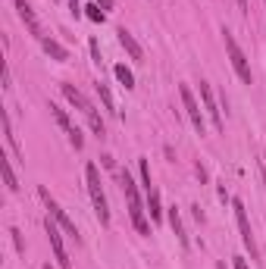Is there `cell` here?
<instances>
[{
  "label": "cell",
  "mask_w": 266,
  "mask_h": 269,
  "mask_svg": "<svg viewBox=\"0 0 266 269\" xmlns=\"http://www.w3.org/2000/svg\"><path fill=\"white\" fill-rule=\"evenodd\" d=\"M179 94H182V103H185V110H188V119L194 122V128L204 135V128H207V113L201 110V103L194 100V91L188 85H179Z\"/></svg>",
  "instance_id": "cell-6"
},
{
  "label": "cell",
  "mask_w": 266,
  "mask_h": 269,
  "mask_svg": "<svg viewBox=\"0 0 266 269\" xmlns=\"http://www.w3.org/2000/svg\"><path fill=\"white\" fill-rule=\"evenodd\" d=\"M38 194H41V201H44V207H47V216H53L56 222H60V229L66 232V235H69V238H75V244H78V241H82V235H78V229H75V222H72V219H69V216H66V210H63L60 204H56V201H53V197H50V191H47V188H44V185H41V188H38Z\"/></svg>",
  "instance_id": "cell-3"
},
{
  "label": "cell",
  "mask_w": 266,
  "mask_h": 269,
  "mask_svg": "<svg viewBox=\"0 0 266 269\" xmlns=\"http://www.w3.org/2000/svg\"><path fill=\"white\" fill-rule=\"evenodd\" d=\"M85 182H88V194H91V201H94V213L100 219V226H110L107 194H103V188H100V172H97L94 163H88V166H85Z\"/></svg>",
  "instance_id": "cell-1"
},
{
  "label": "cell",
  "mask_w": 266,
  "mask_h": 269,
  "mask_svg": "<svg viewBox=\"0 0 266 269\" xmlns=\"http://www.w3.org/2000/svg\"><path fill=\"white\" fill-rule=\"evenodd\" d=\"M97 6L103 9V13H107V9H113V0H97Z\"/></svg>",
  "instance_id": "cell-25"
},
{
  "label": "cell",
  "mask_w": 266,
  "mask_h": 269,
  "mask_svg": "<svg viewBox=\"0 0 266 269\" xmlns=\"http://www.w3.org/2000/svg\"><path fill=\"white\" fill-rule=\"evenodd\" d=\"M85 16H88L91 22H103V16H107V13H103L97 3H88V6H85Z\"/></svg>",
  "instance_id": "cell-20"
},
{
  "label": "cell",
  "mask_w": 266,
  "mask_h": 269,
  "mask_svg": "<svg viewBox=\"0 0 266 269\" xmlns=\"http://www.w3.org/2000/svg\"><path fill=\"white\" fill-rule=\"evenodd\" d=\"M16 9H19V19L28 25V31H31V34H38V38H44V34H41V25H38V19H34L31 6H28V0H16Z\"/></svg>",
  "instance_id": "cell-11"
},
{
  "label": "cell",
  "mask_w": 266,
  "mask_h": 269,
  "mask_svg": "<svg viewBox=\"0 0 266 269\" xmlns=\"http://www.w3.org/2000/svg\"><path fill=\"white\" fill-rule=\"evenodd\" d=\"M223 41H226V53H229V60H232V69H235V75L245 81V85H251V63H248V56H245V50L238 47V41H235V34L229 31V28H223Z\"/></svg>",
  "instance_id": "cell-2"
},
{
  "label": "cell",
  "mask_w": 266,
  "mask_h": 269,
  "mask_svg": "<svg viewBox=\"0 0 266 269\" xmlns=\"http://www.w3.org/2000/svg\"><path fill=\"white\" fill-rule=\"evenodd\" d=\"M44 269H50V263H44Z\"/></svg>",
  "instance_id": "cell-27"
},
{
  "label": "cell",
  "mask_w": 266,
  "mask_h": 269,
  "mask_svg": "<svg viewBox=\"0 0 266 269\" xmlns=\"http://www.w3.org/2000/svg\"><path fill=\"white\" fill-rule=\"evenodd\" d=\"M50 113H53L56 125H60L66 135H69V132H72V128H75V125H72V119H69V113H66V110H60V107H56V103H50Z\"/></svg>",
  "instance_id": "cell-18"
},
{
  "label": "cell",
  "mask_w": 266,
  "mask_h": 269,
  "mask_svg": "<svg viewBox=\"0 0 266 269\" xmlns=\"http://www.w3.org/2000/svg\"><path fill=\"white\" fill-rule=\"evenodd\" d=\"M201 100H204V113H207V119L213 122L216 132H223L226 122H223V113H219V107H216V97H213L210 81H201Z\"/></svg>",
  "instance_id": "cell-7"
},
{
  "label": "cell",
  "mask_w": 266,
  "mask_h": 269,
  "mask_svg": "<svg viewBox=\"0 0 266 269\" xmlns=\"http://www.w3.org/2000/svg\"><path fill=\"white\" fill-rule=\"evenodd\" d=\"M238 9H241V13H248V0H238Z\"/></svg>",
  "instance_id": "cell-26"
},
{
  "label": "cell",
  "mask_w": 266,
  "mask_h": 269,
  "mask_svg": "<svg viewBox=\"0 0 266 269\" xmlns=\"http://www.w3.org/2000/svg\"><path fill=\"white\" fill-rule=\"evenodd\" d=\"M41 47H44V53H47V56H53L56 63H66V60H69V50L63 47L60 41H53V38H47V34H44V38H41Z\"/></svg>",
  "instance_id": "cell-13"
},
{
  "label": "cell",
  "mask_w": 266,
  "mask_h": 269,
  "mask_svg": "<svg viewBox=\"0 0 266 269\" xmlns=\"http://www.w3.org/2000/svg\"><path fill=\"white\" fill-rule=\"evenodd\" d=\"M166 219H169V226H172V232H176V238L182 241V248H188V232H185V226H182V216H179V210H176V207H169V213H166Z\"/></svg>",
  "instance_id": "cell-14"
},
{
  "label": "cell",
  "mask_w": 266,
  "mask_h": 269,
  "mask_svg": "<svg viewBox=\"0 0 266 269\" xmlns=\"http://www.w3.org/2000/svg\"><path fill=\"white\" fill-rule=\"evenodd\" d=\"M113 75L119 78V85H122L125 91H132V88H135V75H132V69H129V66L116 63V66H113Z\"/></svg>",
  "instance_id": "cell-16"
},
{
  "label": "cell",
  "mask_w": 266,
  "mask_h": 269,
  "mask_svg": "<svg viewBox=\"0 0 266 269\" xmlns=\"http://www.w3.org/2000/svg\"><path fill=\"white\" fill-rule=\"evenodd\" d=\"M60 91H63V97H66L69 103H72V107H78L85 116H94V113H97V110H94V103H91V100H88V97H85L78 88H72V85H66V81H63V85H60Z\"/></svg>",
  "instance_id": "cell-9"
},
{
  "label": "cell",
  "mask_w": 266,
  "mask_h": 269,
  "mask_svg": "<svg viewBox=\"0 0 266 269\" xmlns=\"http://www.w3.org/2000/svg\"><path fill=\"white\" fill-rule=\"evenodd\" d=\"M94 88H97V94H100V100H103V107H107L110 113H116V103H113V94H110V88L103 85V81H97Z\"/></svg>",
  "instance_id": "cell-19"
},
{
  "label": "cell",
  "mask_w": 266,
  "mask_h": 269,
  "mask_svg": "<svg viewBox=\"0 0 266 269\" xmlns=\"http://www.w3.org/2000/svg\"><path fill=\"white\" fill-rule=\"evenodd\" d=\"M44 229H47V238H50V248H53V257H56V263H60V269H72V260H69V254L63 248L60 222H56L53 216H47V219H44Z\"/></svg>",
  "instance_id": "cell-5"
},
{
  "label": "cell",
  "mask_w": 266,
  "mask_h": 269,
  "mask_svg": "<svg viewBox=\"0 0 266 269\" xmlns=\"http://www.w3.org/2000/svg\"><path fill=\"white\" fill-rule=\"evenodd\" d=\"M0 169H3V182H6V188H9V191H19V179H16V172H13V163H9L6 157H0Z\"/></svg>",
  "instance_id": "cell-17"
},
{
  "label": "cell",
  "mask_w": 266,
  "mask_h": 269,
  "mask_svg": "<svg viewBox=\"0 0 266 269\" xmlns=\"http://www.w3.org/2000/svg\"><path fill=\"white\" fill-rule=\"evenodd\" d=\"M129 216L138 235H150V222H147V210L141 204V197H129Z\"/></svg>",
  "instance_id": "cell-8"
},
{
  "label": "cell",
  "mask_w": 266,
  "mask_h": 269,
  "mask_svg": "<svg viewBox=\"0 0 266 269\" xmlns=\"http://www.w3.org/2000/svg\"><path fill=\"white\" fill-rule=\"evenodd\" d=\"M232 266H235V269H251L245 257H232Z\"/></svg>",
  "instance_id": "cell-24"
},
{
  "label": "cell",
  "mask_w": 266,
  "mask_h": 269,
  "mask_svg": "<svg viewBox=\"0 0 266 269\" xmlns=\"http://www.w3.org/2000/svg\"><path fill=\"white\" fill-rule=\"evenodd\" d=\"M69 141H72L75 150H82V147H85V138H82V132H78V128H72V132H69Z\"/></svg>",
  "instance_id": "cell-21"
},
{
  "label": "cell",
  "mask_w": 266,
  "mask_h": 269,
  "mask_svg": "<svg viewBox=\"0 0 266 269\" xmlns=\"http://www.w3.org/2000/svg\"><path fill=\"white\" fill-rule=\"evenodd\" d=\"M9 235H13V244H16V251H19V254H25V241H22L19 229H9Z\"/></svg>",
  "instance_id": "cell-22"
},
{
  "label": "cell",
  "mask_w": 266,
  "mask_h": 269,
  "mask_svg": "<svg viewBox=\"0 0 266 269\" xmlns=\"http://www.w3.org/2000/svg\"><path fill=\"white\" fill-rule=\"evenodd\" d=\"M263 6H266V0H263Z\"/></svg>",
  "instance_id": "cell-28"
},
{
  "label": "cell",
  "mask_w": 266,
  "mask_h": 269,
  "mask_svg": "<svg viewBox=\"0 0 266 269\" xmlns=\"http://www.w3.org/2000/svg\"><path fill=\"white\" fill-rule=\"evenodd\" d=\"M91 56H94V63L100 66V47H97V41H94V38H91Z\"/></svg>",
  "instance_id": "cell-23"
},
{
  "label": "cell",
  "mask_w": 266,
  "mask_h": 269,
  "mask_svg": "<svg viewBox=\"0 0 266 269\" xmlns=\"http://www.w3.org/2000/svg\"><path fill=\"white\" fill-rule=\"evenodd\" d=\"M232 210H235V219H238V232H241V241H245V248L251 251V257L257 260L260 251H257V241H254V229H251V219H248V210L245 204L238 201V197H232Z\"/></svg>",
  "instance_id": "cell-4"
},
{
  "label": "cell",
  "mask_w": 266,
  "mask_h": 269,
  "mask_svg": "<svg viewBox=\"0 0 266 269\" xmlns=\"http://www.w3.org/2000/svg\"><path fill=\"white\" fill-rule=\"evenodd\" d=\"M116 38H119V44L125 47V53H129L132 60H138V63H141V56H144V50H141V44L135 41V34H132L129 28H116Z\"/></svg>",
  "instance_id": "cell-10"
},
{
  "label": "cell",
  "mask_w": 266,
  "mask_h": 269,
  "mask_svg": "<svg viewBox=\"0 0 266 269\" xmlns=\"http://www.w3.org/2000/svg\"><path fill=\"white\" fill-rule=\"evenodd\" d=\"M3 138H6V147L13 150L16 160L25 157V154H22V147H19V138H16V132H13V119H9V113H3Z\"/></svg>",
  "instance_id": "cell-12"
},
{
  "label": "cell",
  "mask_w": 266,
  "mask_h": 269,
  "mask_svg": "<svg viewBox=\"0 0 266 269\" xmlns=\"http://www.w3.org/2000/svg\"><path fill=\"white\" fill-rule=\"evenodd\" d=\"M147 213H150V219H154V222L163 219V204H160V191L157 188L147 191Z\"/></svg>",
  "instance_id": "cell-15"
}]
</instances>
